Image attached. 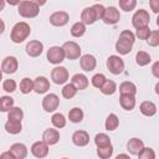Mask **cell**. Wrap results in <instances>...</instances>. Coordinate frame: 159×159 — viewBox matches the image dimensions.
Segmentation results:
<instances>
[{
  "label": "cell",
  "instance_id": "6da1fadb",
  "mask_svg": "<svg viewBox=\"0 0 159 159\" xmlns=\"http://www.w3.org/2000/svg\"><path fill=\"white\" fill-rule=\"evenodd\" d=\"M134 41H135V35L132 31L129 30L122 31L118 41L116 42V51L119 55H128L132 51Z\"/></svg>",
  "mask_w": 159,
  "mask_h": 159
},
{
  "label": "cell",
  "instance_id": "7a4b0ae2",
  "mask_svg": "<svg viewBox=\"0 0 159 159\" xmlns=\"http://www.w3.org/2000/svg\"><path fill=\"white\" fill-rule=\"evenodd\" d=\"M31 32V29H30V25L21 21V22H17L14 25L12 30H11V34H10V37H11V41L14 43H21L24 42L29 35Z\"/></svg>",
  "mask_w": 159,
  "mask_h": 159
},
{
  "label": "cell",
  "instance_id": "3957f363",
  "mask_svg": "<svg viewBox=\"0 0 159 159\" xmlns=\"http://www.w3.org/2000/svg\"><path fill=\"white\" fill-rule=\"evenodd\" d=\"M17 12L20 16L26 17V19H31V17H36L40 12V6L31 1V0H24L19 4V9Z\"/></svg>",
  "mask_w": 159,
  "mask_h": 159
},
{
  "label": "cell",
  "instance_id": "277c9868",
  "mask_svg": "<svg viewBox=\"0 0 159 159\" xmlns=\"http://www.w3.org/2000/svg\"><path fill=\"white\" fill-rule=\"evenodd\" d=\"M149 21H150V16L148 14L147 10L144 9H139L134 12L133 17H132V24L133 26L137 29H140V27H145L149 25Z\"/></svg>",
  "mask_w": 159,
  "mask_h": 159
},
{
  "label": "cell",
  "instance_id": "5b68a950",
  "mask_svg": "<svg viewBox=\"0 0 159 159\" xmlns=\"http://www.w3.org/2000/svg\"><path fill=\"white\" fill-rule=\"evenodd\" d=\"M107 68L113 75H120L124 71V61L119 56L112 55L107 58Z\"/></svg>",
  "mask_w": 159,
  "mask_h": 159
},
{
  "label": "cell",
  "instance_id": "8992f818",
  "mask_svg": "<svg viewBox=\"0 0 159 159\" xmlns=\"http://www.w3.org/2000/svg\"><path fill=\"white\" fill-rule=\"evenodd\" d=\"M65 51L60 46H52L47 50V61L52 65H60L65 60Z\"/></svg>",
  "mask_w": 159,
  "mask_h": 159
},
{
  "label": "cell",
  "instance_id": "52a82bcc",
  "mask_svg": "<svg viewBox=\"0 0 159 159\" xmlns=\"http://www.w3.org/2000/svg\"><path fill=\"white\" fill-rule=\"evenodd\" d=\"M51 80L56 84H63L68 81V71L63 66H57L51 71Z\"/></svg>",
  "mask_w": 159,
  "mask_h": 159
},
{
  "label": "cell",
  "instance_id": "ba28073f",
  "mask_svg": "<svg viewBox=\"0 0 159 159\" xmlns=\"http://www.w3.org/2000/svg\"><path fill=\"white\" fill-rule=\"evenodd\" d=\"M65 55L68 60H77L81 56V47L78 43H76L75 41H67L63 43L62 46Z\"/></svg>",
  "mask_w": 159,
  "mask_h": 159
},
{
  "label": "cell",
  "instance_id": "9c48e42d",
  "mask_svg": "<svg viewBox=\"0 0 159 159\" xmlns=\"http://www.w3.org/2000/svg\"><path fill=\"white\" fill-rule=\"evenodd\" d=\"M58 104H60V98L57 94L55 93H50V94H46L42 99V108L45 109V112L47 113H51V112H55L57 108H58Z\"/></svg>",
  "mask_w": 159,
  "mask_h": 159
},
{
  "label": "cell",
  "instance_id": "30bf717a",
  "mask_svg": "<svg viewBox=\"0 0 159 159\" xmlns=\"http://www.w3.org/2000/svg\"><path fill=\"white\" fill-rule=\"evenodd\" d=\"M50 24L53 25V26H57V27H61V26H65L68 20H70V15L68 12L66 11H55L53 14L50 15Z\"/></svg>",
  "mask_w": 159,
  "mask_h": 159
},
{
  "label": "cell",
  "instance_id": "8fae6325",
  "mask_svg": "<svg viewBox=\"0 0 159 159\" xmlns=\"http://www.w3.org/2000/svg\"><path fill=\"white\" fill-rule=\"evenodd\" d=\"M31 153L35 158H45L47 157L48 154V144L43 140H39V142H35L32 145H31Z\"/></svg>",
  "mask_w": 159,
  "mask_h": 159
},
{
  "label": "cell",
  "instance_id": "7c38bea8",
  "mask_svg": "<svg viewBox=\"0 0 159 159\" xmlns=\"http://www.w3.org/2000/svg\"><path fill=\"white\" fill-rule=\"evenodd\" d=\"M120 20V14L119 10L116 6H109L106 9L104 16H103V21L107 25H114Z\"/></svg>",
  "mask_w": 159,
  "mask_h": 159
},
{
  "label": "cell",
  "instance_id": "4fadbf2b",
  "mask_svg": "<svg viewBox=\"0 0 159 159\" xmlns=\"http://www.w3.org/2000/svg\"><path fill=\"white\" fill-rule=\"evenodd\" d=\"M17 67H19V62H17V58L14 56H7L1 62V70L4 73H9V75L15 73Z\"/></svg>",
  "mask_w": 159,
  "mask_h": 159
},
{
  "label": "cell",
  "instance_id": "5bb4252c",
  "mask_svg": "<svg viewBox=\"0 0 159 159\" xmlns=\"http://www.w3.org/2000/svg\"><path fill=\"white\" fill-rule=\"evenodd\" d=\"M50 89V81L45 76H39L34 81V91L37 94L46 93Z\"/></svg>",
  "mask_w": 159,
  "mask_h": 159
},
{
  "label": "cell",
  "instance_id": "9a60e30c",
  "mask_svg": "<svg viewBox=\"0 0 159 159\" xmlns=\"http://www.w3.org/2000/svg\"><path fill=\"white\" fill-rule=\"evenodd\" d=\"M42 51H43V45L37 40H32L26 45V53L30 57H37L42 53Z\"/></svg>",
  "mask_w": 159,
  "mask_h": 159
},
{
  "label": "cell",
  "instance_id": "2e32d148",
  "mask_svg": "<svg viewBox=\"0 0 159 159\" xmlns=\"http://www.w3.org/2000/svg\"><path fill=\"white\" fill-rule=\"evenodd\" d=\"M80 65H81V68L86 72H89V71H93L96 68V65H97V60L93 55H83L81 58H80Z\"/></svg>",
  "mask_w": 159,
  "mask_h": 159
},
{
  "label": "cell",
  "instance_id": "e0dca14e",
  "mask_svg": "<svg viewBox=\"0 0 159 159\" xmlns=\"http://www.w3.org/2000/svg\"><path fill=\"white\" fill-rule=\"evenodd\" d=\"M97 14L93 9V6H89V7H86L82 10L81 12V21L84 24V25H92L97 21Z\"/></svg>",
  "mask_w": 159,
  "mask_h": 159
},
{
  "label": "cell",
  "instance_id": "ac0fdd59",
  "mask_svg": "<svg viewBox=\"0 0 159 159\" xmlns=\"http://www.w3.org/2000/svg\"><path fill=\"white\" fill-rule=\"evenodd\" d=\"M72 142L77 147H84L89 143V135L86 130H76L72 134Z\"/></svg>",
  "mask_w": 159,
  "mask_h": 159
},
{
  "label": "cell",
  "instance_id": "d6986e66",
  "mask_svg": "<svg viewBox=\"0 0 159 159\" xmlns=\"http://www.w3.org/2000/svg\"><path fill=\"white\" fill-rule=\"evenodd\" d=\"M42 140L46 142L48 145H55L60 140V133L57 129L48 128L42 133Z\"/></svg>",
  "mask_w": 159,
  "mask_h": 159
},
{
  "label": "cell",
  "instance_id": "ffe728a7",
  "mask_svg": "<svg viewBox=\"0 0 159 159\" xmlns=\"http://www.w3.org/2000/svg\"><path fill=\"white\" fill-rule=\"evenodd\" d=\"M119 104L125 111H132L135 107V96L134 94H127L123 93L119 97Z\"/></svg>",
  "mask_w": 159,
  "mask_h": 159
},
{
  "label": "cell",
  "instance_id": "44dd1931",
  "mask_svg": "<svg viewBox=\"0 0 159 159\" xmlns=\"http://www.w3.org/2000/svg\"><path fill=\"white\" fill-rule=\"evenodd\" d=\"M143 148H144V143H143V140L139 139V138H132V139H129V142L127 143V149H128V152H129L130 154H133V155H138V154L143 150Z\"/></svg>",
  "mask_w": 159,
  "mask_h": 159
},
{
  "label": "cell",
  "instance_id": "7402d4cb",
  "mask_svg": "<svg viewBox=\"0 0 159 159\" xmlns=\"http://www.w3.org/2000/svg\"><path fill=\"white\" fill-rule=\"evenodd\" d=\"M9 150L15 157V159H25L27 157V148L22 143H15V144H12Z\"/></svg>",
  "mask_w": 159,
  "mask_h": 159
},
{
  "label": "cell",
  "instance_id": "603a6c76",
  "mask_svg": "<svg viewBox=\"0 0 159 159\" xmlns=\"http://www.w3.org/2000/svg\"><path fill=\"white\" fill-rule=\"evenodd\" d=\"M139 109H140L142 114H144L147 117H153L157 113V106L153 102H150V101L142 102L140 106H139Z\"/></svg>",
  "mask_w": 159,
  "mask_h": 159
},
{
  "label": "cell",
  "instance_id": "cb8c5ba5",
  "mask_svg": "<svg viewBox=\"0 0 159 159\" xmlns=\"http://www.w3.org/2000/svg\"><path fill=\"white\" fill-rule=\"evenodd\" d=\"M71 82L76 86L77 89H86V88L88 87V83H89V82H88V78H87L84 75H82V73H76V75H73Z\"/></svg>",
  "mask_w": 159,
  "mask_h": 159
},
{
  "label": "cell",
  "instance_id": "d4e9b609",
  "mask_svg": "<svg viewBox=\"0 0 159 159\" xmlns=\"http://www.w3.org/2000/svg\"><path fill=\"white\" fill-rule=\"evenodd\" d=\"M5 130L10 134H19L22 130V125H21V120H12V119H7V122L5 123Z\"/></svg>",
  "mask_w": 159,
  "mask_h": 159
},
{
  "label": "cell",
  "instance_id": "484cf974",
  "mask_svg": "<svg viewBox=\"0 0 159 159\" xmlns=\"http://www.w3.org/2000/svg\"><path fill=\"white\" fill-rule=\"evenodd\" d=\"M119 92L120 94L123 93H127V94H134L137 93V86L133 83V82H129V81H124L119 84Z\"/></svg>",
  "mask_w": 159,
  "mask_h": 159
},
{
  "label": "cell",
  "instance_id": "4316f807",
  "mask_svg": "<svg viewBox=\"0 0 159 159\" xmlns=\"http://www.w3.org/2000/svg\"><path fill=\"white\" fill-rule=\"evenodd\" d=\"M99 89H101V92H102L103 94L111 96V94H113V93L117 91V84H116V82L112 81V80H106V82L103 83V86H102Z\"/></svg>",
  "mask_w": 159,
  "mask_h": 159
},
{
  "label": "cell",
  "instance_id": "83f0119b",
  "mask_svg": "<svg viewBox=\"0 0 159 159\" xmlns=\"http://www.w3.org/2000/svg\"><path fill=\"white\" fill-rule=\"evenodd\" d=\"M68 119L72 123H80V122H82V119H83V111L81 108H78V107L72 108L68 112Z\"/></svg>",
  "mask_w": 159,
  "mask_h": 159
},
{
  "label": "cell",
  "instance_id": "f1b7e54d",
  "mask_svg": "<svg viewBox=\"0 0 159 159\" xmlns=\"http://www.w3.org/2000/svg\"><path fill=\"white\" fill-rule=\"evenodd\" d=\"M119 125V119L118 117L114 114V113H111L107 119H106V123H104V127L107 130H116Z\"/></svg>",
  "mask_w": 159,
  "mask_h": 159
},
{
  "label": "cell",
  "instance_id": "f546056e",
  "mask_svg": "<svg viewBox=\"0 0 159 159\" xmlns=\"http://www.w3.org/2000/svg\"><path fill=\"white\" fill-rule=\"evenodd\" d=\"M152 61V58H150V55L148 53V52H145V51H138L137 52V55H135V62H137V65L138 66H147L149 62Z\"/></svg>",
  "mask_w": 159,
  "mask_h": 159
},
{
  "label": "cell",
  "instance_id": "4dcf8cb0",
  "mask_svg": "<svg viewBox=\"0 0 159 159\" xmlns=\"http://www.w3.org/2000/svg\"><path fill=\"white\" fill-rule=\"evenodd\" d=\"M77 91H78V89L76 88V86L71 82V83H67V84L63 86V88H62V96H63V98H66V99H71V98H73V97L76 96Z\"/></svg>",
  "mask_w": 159,
  "mask_h": 159
},
{
  "label": "cell",
  "instance_id": "1f68e13d",
  "mask_svg": "<svg viewBox=\"0 0 159 159\" xmlns=\"http://www.w3.org/2000/svg\"><path fill=\"white\" fill-rule=\"evenodd\" d=\"M84 32H86V25L82 21H78V22L73 24L72 27H71V35L73 37H81V36L84 35Z\"/></svg>",
  "mask_w": 159,
  "mask_h": 159
},
{
  "label": "cell",
  "instance_id": "d6a6232c",
  "mask_svg": "<svg viewBox=\"0 0 159 159\" xmlns=\"http://www.w3.org/2000/svg\"><path fill=\"white\" fill-rule=\"evenodd\" d=\"M31 91H34V82H32V80H30L27 77L22 78L21 82H20V92L22 94H27Z\"/></svg>",
  "mask_w": 159,
  "mask_h": 159
},
{
  "label": "cell",
  "instance_id": "836d02e7",
  "mask_svg": "<svg viewBox=\"0 0 159 159\" xmlns=\"http://www.w3.org/2000/svg\"><path fill=\"white\" fill-rule=\"evenodd\" d=\"M51 123H52V125L55 128L61 129V128H63L66 125V118H65V116L62 113H55L51 117Z\"/></svg>",
  "mask_w": 159,
  "mask_h": 159
},
{
  "label": "cell",
  "instance_id": "e575fe53",
  "mask_svg": "<svg viewBox=\"0 0 159 159\" xmlns=\"http://www.w3.org/2000/svg\"><path fill=\"white\" fill-rule=\"evenodd\" d=\"M11 107H14V98H11L10 96H2L0 98V111L9 112Z\"/></svg>",
  "mask_w": 159,
  "mask_h": 159
},
{
  "label": "cell",
  "instance_id": "d590c367",
  "mask_svg": "<svg viewBox=\"0 0 159 159\" xmlns=\"http://www.w3.org/2000/svg\"><path fill=\"white\" fill-rule=\"evenodd\" d=\"M113 154V147L112 144L107 145V147H97V155L101 159H108L111 158Z\"/></svg>",
  "mask_w": 159,
  "mask_h": 159
},
{
  "label": "cell",
  "instance_id": "8d00e7d4",
  "mask_svg": "<svg viewBox=\"0 0 159 159\" xmlns=\"http://www.w3.org/2000/svg\"><path fill=\"white\" fill-rule=\"evenodd\" d=\"M22 118H24V112L20 107H11L10 111L7 112V119L21 120Z\"/></svg>",
  "mask_w": 159,
  "mask_h": 159
},
{
  "label": "cell",
  "instance_id": "74e56055",
  "mask_svg": "<svg viewBox=\"0 0 159 159\" xmlns=\"http://www.w3.org/2000/svg\"><path fill=\"white\" fill-rule=\"evenodd\" d=\"M94 143L97 147H107L111 144V138L104 133H98L94 137Z\"/></svg>",
  "mask_w": 159,
  "mask_h": 159
},
{
  "label": "cell",
  "instance_id": "f35d334b",
  "mask_svg": "<svg viewBox=\"0 0 159 159\" xmlns=\"http://www.w3.org/2000/svg\"><path fill=\"white\" fill-rule=\"evenodd\" d=\"M137 6V0H119V7L123 10V11H132L134 10Z\"/></svg>",
  "mask_w": 159,
  "mask_h": 159
},
{
  "label": "cell",
  "instance_id": "ab89813d",
  "mask_svg": "<svg viewBox=\"0 0 159 159\" xmlns=\"http://www.w3.org/2000/svg\"><path fill=\"white\" fill-rule=\"evenodd\" d=\"M106 77H104V75H102V73H96L93 77H92V80H91V82H92V86L93 87H96V88H101L102 86H103V83L106 82Z\"/></svg>",
  "mask_w": 159,
  "mask_h": 159
},
{
  "label": "cell",
  "instance_id": "60d3db41",
  "mask_svg": "<svg viewBox=\"0 0 159 159\" xmlns=\"http://www.w3.org/2000/svg\"><path fill=\"white\" fill-rule=\"evenodd\" d=\"M147 42H148V45L152 46V47L159 46V30L152 31L150 35H149V37H148V40H147Z\"/></svg>",
  "mask_w": 159,
  "mask_h": 159
},
{
  "label": "cell",
  "instance_id": "b9f144b4",
  "mask_svg": "<svg viewBox=\"0 0 159 159\" xmlns=\"http://www.w3.org/2000/svg\"><path fill=\"white\" fill-rule=\"evenodd\" d=\"M2 89H4L5 92H9V93L16 91V82H15L14 80H11V78L5 80V81L2 82Z\"/></svg>",
  "mask_w": 159,
  "mask_h": 159
},
{
  "label": "cell",
  "instance_id": "7bdbcfd3",
  "mask_svg": "<svg viewBox=\"0 0 159 159\" xmlns=\"http://www.w3.org/2000/svg\"><path fill=\"white\" fill-rule=\"evenodd\" d=\"M139 159H155V153L152 148H143V150L138 154Z\"/></svg>",
  "mask_w": 159,
  "mask_h": 159
},
{
  "label": "cell",
  "instance_id": "ee69618b",
  "mask_svg": "<svg viewBox=\"0 0 159 159\" xmlns=\"http://www.w3.org/2000/svg\"><path fill=\"white\" fill-rule=\"evenodd\" d=\"M150 32H152V31H150V29H149L148 26H145V27L137 29L135 35H137V37H139L140 40H148V37H149Z\"/></svg>",
  "mask_w": 159,
  "mask_h": 159
},
{
  "label": "cell",
  "instance_id": "f6af8a7d",
  "mask_svg": "<svg viewBox=\"0 0 159 159\" xmlns=\"http://www.w3.org/2000/svg\"><path fill=\"white\" fill-rule=\"evenodd\" d=\"M93 9H94V11L97 14V19L98 20H103V16H104V12H106V7L103 5H101V4H96V5H93Z\"/></svg>",
  "mask_w": 159,
  "mask_h": 159
},
{
  "label": "cell",
  "instance_id": "bcb514c9",
  "mask_svg": "<svg viewBox=\"0 0 159 159\" xmlns=\"http://www.w3.org/2000/svg\"><path fill=\"white\" fill-rule=\"evenodd\" d=\"M149 6L153 12L159 14V0H149Z\"/></svg>",
  "mask_w": 159,
  "mask_h": 159
},
{
  "label": "cell",
  "instance_id": "7dc6e473",
  "mask_svg": "<svg viewBox=\"0 0 159 159\" xmlns=\"http://www.w3.org/2000/svg\"><path fill=\"white\" fill-rule=\"evenodd\" d=\"M152 73H153L154 77L159 78V61H157V62L153 63V66H152Z\"/></svg>",
  "mask_w": 159,
  "mask_h": 159
},
{
  "label": "cell",
  "instance_id": "c3c4849f",
  "mask_svg": "<svg viewBox=\"0 0 159 159\" xmlns=\"http://www.w3.org/2000/svg\"><path fill=\"white\" fill-rule=\"evenodd\" d=\"M0 157H1V159H5V158H9V159H15V157L11 154V152H10V150H9V152H6V153H2Z\"/></svg>",
  "mask_w": 159,
  "mask_h": 159
},
{
  "label": "cell",
  "instance_id": "681fc988",
  "mask_svg": "<svg viewBox=\"0 0 159 159\" xmlns=\"http://www.w3.org/2000/svg\"><path fill=\"white\" fill-rule=\"evenodd\" d=\"M6 2L10 4V5H12V6H15V5H19L21 2V0H6Z\"/></svg>",
  "mask_w": 159,
  "mask_h": 159
},
{
  "label": "cell",
  "instance_id": "f907efd6",
  "mask_svg": "<svg viewBox=\"0 0 159 159\" xmlns=\"http://www.w3.org/2000/svg\"><path fill=\"white\" fill-rule=\"evenodd\" d=\"M31 1L36 2L39 6H42V5H45V4H46V1H47V0H31Z\"/></svg>",
  "mask_w": 159,
  "mask_h": 159
},
{
  "label": "cell",
  "instance_id": "816d5d0a",
  "mask_svg": "<svg viewBox=\"0 0 159 159\" xmlns=\"http://www.w3.org/2000/svg\"><path fill=\"white\" fill-rule=\"evenodd\" d=\"M154 91H155V93L159 96V82L155 84V87H154Z\"/></svg>",
  "mask_w": 159,
  "mask_h": 159
},
{
  "label": "cell",
  "instance_id": "f5cc1de1",
  "mask_svg": "<svg viewBox=\"0 0 159 159\" xmlns=\"http://www.w3.org/2000/svg\"><path fill=\"white\" fill-rule=\"evenodd\" d=\"M119 158H129V155H127V154H118L117 159H119Z\"/></svg>",
  "mask_w": 159,
  "mask_h": 159
},
{
  "label": "cell",
  "instance_id": "db71d44e",
  "mask_svg": "<svg viewBox=\"0 0 159 159\" xmlns=\"http://www.w3.org/2000/svg\"><path fill=\"white\" fill-rule=\"evenodd\" d=\"M157 25L159 26V15H158V17H157Z\"/></svg>",
  "mask_w": 159,
  "mask_h": 159
},
{
  "label": "cell",
  "instance_id": "11a10c76",
  "mask_svg": "<svg viewBox=\"0 0 159 159\" xmlns=\"http://www.w3.org/2000/svg\"><path fill=\"white\" fill-rule=\"evenodd\" d=\"M96 1H98V0H96Z\"/></svg>",
  "mask_w": 159,
  "mask_h": 159
}]
</instances>
